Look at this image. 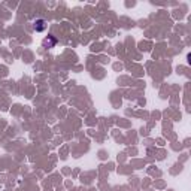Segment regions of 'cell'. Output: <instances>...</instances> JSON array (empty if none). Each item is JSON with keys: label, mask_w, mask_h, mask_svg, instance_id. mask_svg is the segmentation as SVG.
Listing matches in <instances>:
<instances>
[{"label": "cell", "mask_w": 191, "mask_h": 191, "mask_svg": "<svg viewBox=\"0 0 191 191\" xmlns=\"http://www.w3.org/2000/svg\"><path fill=\"white\" fill-rule=\"evenodd\" d=\"M34 30H36V31L45 30V21H43V19H37V21L34 22Z\"/></svg>", "instance_id": "cell-1"}]
</instances>
